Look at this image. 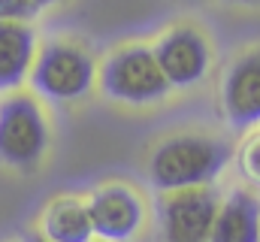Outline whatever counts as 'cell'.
<instances>
[{
  "label": "cell",
  "instance_id": "cell-1",
  "mask_svg": "<svg viewBox=\"0 0 260 242\" xmlns=\"http://www.w3.org/2000/svg\"><path fill=\"white\" fill-rule=\"evenodd\" d=\"M233 145L209 133H176L164 139L148 158V182L160 191H188L212 188L227 170Z\"/></svg>",
  "mask_w": 260,
  "mask_h": 242
},
{
  "label": "cell",
  "instance_id": "cell-2",
  "mask_svg": "<svg viewBox=\"0 0 260 242\" xmlns=\"http://www.w3.org/2000/svg\"><path fill=\"white\" fill-rule=\"evenodd\" d=\"M30 88L37 97L49 103H76L88 97L97 85V60L94 52L70 37H55L37 49Z\"/></svg>",
  "mask_w": 260,
  "mask_h": 242
},
{
  "label": "cell",
  "instance_id": "cell-3",
  "mask_svg": "<svg viewBox=\"0 0 260 242\" xmlns=\"http://www.w3.org/2000/svg\"><path fill=\"white\" fill-rule=\"evenodd\" d=\"M97 85L109 100L124 106H151L173 91L151 46L142 43H127L109 52L97 67Z\"/></svg>",
  "mask_w": 260,
  "mask_h": 242
},
{
  "label": "cell",
  "instance_id": "cell-4",
  "mask_svg": "<svg viewBox=\"0 0 260 242\" xmlns=\"http://www.w3.org/2000/svg\"><path fill=\"white\" fill-rule=\"evenodd\" d=\"M49 118L37 94L12 91L0 100V164L9 170H37L49 152Z\"/></svg>",
  "mask_w": 260,
  "mask_h": 242
},
{
  "label": "cell",
  "instance_id": "cell-5",
  "mask_svg": "<svg viewBox=\"0 0 260 242\" xmlns=\"http://www.w3.org/2000/svg\"><path fill=\"white\" fill-rule=\"evenodd\" d=\"M218 200L221 197L215 194V188H188L160 194L157 203L160 242H209Z\"/></svg>",
  "mask_w": 260,
  "mask_h": 242
},
{
  "label": "cell",
  "instance_id": "cell-6",
  "mask_svg": "<svg viewBox=\"0 0 260 242\" xmlns=\"http://www.w3.org/2000/svg\"><path fill=\"white\" fill-rule=\"evenodd\" d=\"M85 203L100 242H133L145 224V203L127 182H106Z\"/></svg>",
  "mask_w": 260,
  "mask_h": 242
},
{
  "label": "cell",
  "instance_id": "cell-7",
  "mask_svg": "<svg viewBox=\"0 0 260 242\" xmlns=\"http://www.w3.org/2000/svg\"><path fill=\"white\" fill-rule=\"evenodd\" d=\"M170 88H194L212 70V46L194 24H173L151 46Z\"/></svg>",
  "mask_w": 260,
  "mask_h": 242
},
{
  "label": "cell",
  "instance_id": "cell-8",
  "mask_svg": "<svg viewBox=\"0 0 260 242\" xmlns=\"http://www.w3.org/2000/svg\"><path fill=\"white\" fill-rule=\"evenodd\" d=\"M221 112L230 127H260V46L245 49L224 70Z\"/></svg>",
  "mask_w": 260,
  "mask_h": 242
},
{
  "label": "cell",
  "instance_id": "cell-9",
  "mask_svg": "<svg viewBox=\"0 0 260 242\" xmlns=\"http://www.w3.org/2000/svg\"><path fill=\"white\" fill-rule=\"evenodd\" d=\"M37 34L30 21H0V94L21 91L37 58Z\"/></svg>",
  "mask_w": 260,
  "mask_h": 242
},
{
  "label": "cell",
  "instance_id": "cell-10",
  "mask_svg": "<svg viewBox=\"0 0 260 242\" xmlns=\"http://www.w3.org/2000/svg\"><path fill=\"white\" fill-rule=\"evenodd\" d=\"M209 242H260V197L251 188H233L218 200Z\"/></svg>",
  "mask_w": 260,
  "mask_h": 242
},
{
  "label": "cell",
  "instance_id": "cell-11",
  "mask_svg": "<svg viewBox=\"0 0 260 242\" xmlns=\"http://www.w3.org/2000/svg\"><path fill=\"white\" fill-rule=\"evenodd\" d=\"M40 233L49 242H94L88 203L82 197H55L40 215Z\"/></svg>",
  "mask_w": 260,
  "mask_h": 242
},
{
  "label": "cell",
  "instance_id": "cell-12",
  "mask_svg": "<svg viewBox=\"0 0 260 242\" xmlns=\"http://www.w3.org/2000/svg\"><path fill=\"white\" fill-rule=\"evenodd\" d=\"M239 170L251 185L260 188V127H254L239 145Z\"/></svg>",
  "mask_w": 260,
  "mask_h": 242
},
{
  "label": "cell",
  "instance_id": "cell-13",
  "mask_svg": "<svg viewBox=\"0 0 260 242\" xmlns=\"http://www.w3.org/2000/svg\"><path fill=\"white\" fill-rule=\"evenodd\" d=\"M37 15L34 0H0V21H30Z\"/></svg>",
  "mask_w": 260,
  "mask_h": 242
},
{
  "label": "cell",
  "instance_id": "cell-14",
  "mask_svg": "<svg viewBox=\"0 0 260 242\" xmlns=\"http://www.w3.org/2000/svg\"><path fill=\"white\" fill-rule=\"evenodd\" d=\"M24 242H49V239H46L40 230H34V233H27V236H24Z\"/></svg>",
  "mask_w": 260,
  "mask_h": 242
},
{
  "label": "cell",
  "instance_id": "cell-15",
  "mask_svg": "<svg viewBox=\"0 0 260 242\" xmlns=\"http://www.w3.org/2000/svg\"><path fill=\"white\" fill-rule=\"evenodd\" d=\"M227 3H236V6H260V0H227Z\"/></svg>",
  "mask_w": 260,
  "mask_h": 242
},
{
  "label": "cell",
  "instance_id": "cell-16",
  "mask_svg": "<svg viewBox=\"0 0 260 242\" xmlns=\"http://www.w3.org/2000/svg\"><path fill=\"white\" fill-rule=\"evenodd\" d=\"M37 3V9H43V6H52V3H58V0H34Z\"/></svg>",
  "mask_w": 260,
  "mask_h": 242
}]
</instances>
